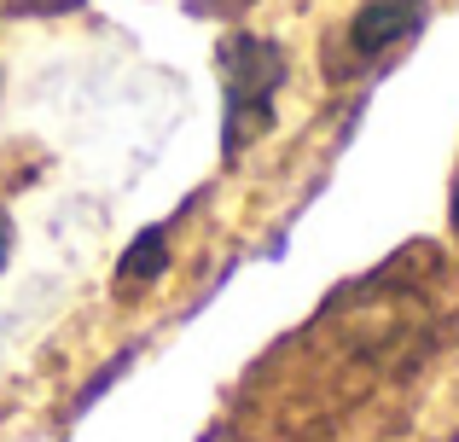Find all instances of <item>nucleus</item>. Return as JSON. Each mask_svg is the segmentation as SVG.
Here are the masks:
<instances>
[{
    "mask_svg": "<svg viewBox=\"0 0 459 442\" xmlns=\"http://www.w3.org/2000/svg\"><path fill=\"white\" fill-rule=\"evenodd\" d=\"M419 18H425V0H372V6H360V18H355V53L360 58L390 53L395 41L419 35Z\"/></svg>",
    "mask_w": 459,
    "mask_h": 442,
    "instance_id": "7ed1b4c3",
    "label": "nucleus"
},
{
    "mask_svg": "<svg viewBox=\"0 0 459 442\" xmlns=\"http://www.w3.org/2000/svg\"><path fill=\"white\" fill-rule=\"evenodd\" d=\"M227 93H233V134H227V146H245L250 140V128L262 123V93L280 82V53L273 47H262V41H250V35H238L233 47H227Z\"/></svg>",
    "mask_w": 459,
    "mask_h": 442,
    "instance_id": "f03ea898",
    "label": "nucleus"
},
{
    "mask_svg": "<svg viewBox=\"0 0 459 442\" xmlns=\"http://www.w3.org/2000/svg\"><path fill=\"white\" fill-rule=\"evenodd\" d=\"M6 256H12V221H6V210H0V268H6Z\"/></svg>",
    "mask_w": 459,
    "mask_h": 442,
    "instance_id": "20e7f679",
    "label": "nucleus"
},
{
    "mask_svg": "<svg viewBox=\"0 0 459 442\" xmlns=\"http://www.w3.org/2000/svg\"><path fill=\"white\" fill-rule=\"evenodd\" d=\"M459 338V280L430 245L337 285L238 385L245 442H343L419 390Z\"/></svg>",
    "mask_w": 459,
    "mask_h": 442,
    "instance_id": "f257e3e1",
    "label": "nucleus"
},
{
    "mask_svg": "<svg viewBox=\"0 0 459 442\" xmlns=\"http://www.w3.org/2000/svg\"><path fill=\"white\" fill-rule=\"evenodd\" d=\"M454 238H459V175H454Z\"/></svg>",
    "mask_w": 459,
    "mask_h": 442,
    "instance_id": "39448f33",
    "label": "nucleus"
}]
</instances>
